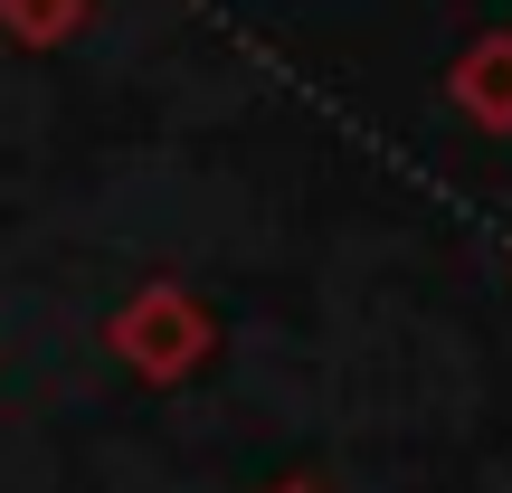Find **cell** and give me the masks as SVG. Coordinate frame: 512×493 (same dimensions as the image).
I'll return each instance as SVG.
<instances>
[{
    "label": "cell",
    "mask_w": 512,
    "mask_h": 493,
    "mask_svg": "<svg viewBox=\"0 0 512 493\" xmlns=\"http://www.w3.org/2000/svg\"><path fill=\"white\" fill-rule=\"evenodd\" d=\"M105 342H114V361H133L143 380H190V370L209 361V313L190 304L181 285H143L105 323Z\"/></svg>",
    "instance_id": "obj_1"
},
{
    "label": "cell",
    "mask_w": 512,
    "mask_h": 493,
    "mask_svg": "<svg viewBox=\"0 0 512 493\" xmlns=\"http://www.w3.org/2000/svg\"><path fill=\"white\" fill-rule=\"evenodd\" d=\"M456 114L465 124H484V133H512V29H494V38H475V48L456 57Z\"/></svg>",
    "instance_id": "obj_2"
},
{
    "label": "cell",
    "mask_w": 512,
    "mask_h": 493,
    "mask_svg": "<svg viewBox=\"0 0 512 493\" xmlns=\"http://www.w3.org/2000/svg\"><path fill=\"white\" fill-rule=\"evenodd\" d=\"M0 29L29 38V48H57V38L86 29V0H0Z\"/></svg>",
    "instance_id": "obj_3"
},
{
    "label": "cell",
    "mask_w": 512,
    "mask_h": 493,
    "mask_svg": "<svg viewBox=\"0 0 512 493\" xmlns=\"http://www.w3.org/2000/svg\"><path fill=\"white\" fill-rule=\"evenodd\" d=\"M275 493H323V484H304V475H294V484H275Z\"/></svg>",
    "instance_id": "obj_4"
}]
</instances>
